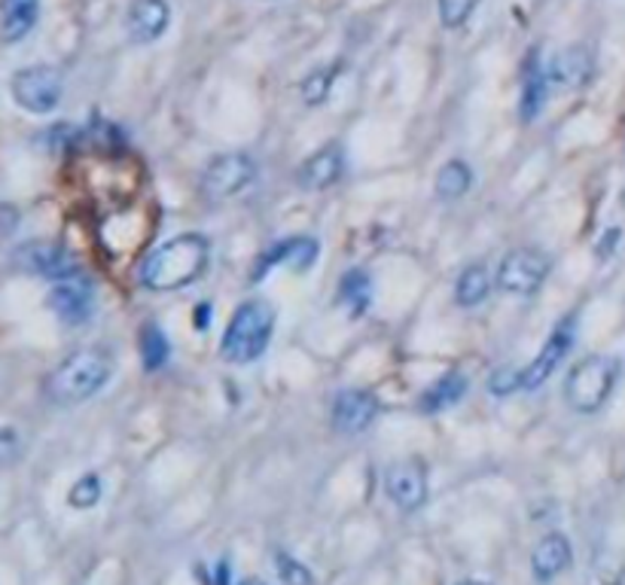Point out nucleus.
<instances>
[{"mask_svg":"<svg viewBox=\"0 0 625 585\" xmlns=\"http://www.w3.org/2000/svg\"><path fill=\"white\" fill-rule=\"evenodd\" d=\"M208 257H211V247L202 235H177L141 262L137 278L153 293H171L192 284L204 272Z\"/></svg>","mask_w":625,"mask_h":585,"instance_id":"nucleus-1","label":"nucleus"},{"mask_svg":"<svg viewBox=\"0 0 625 585\" xmlns=\"http://www.w3.org/2000/svg\"><path fill=\"white\" fill-rule=\"evenodd\" d=\"M113 363L104 351L98 348H86L62 360L55 372L46 379V396L55 406H77L86 403L110 382Z\"/></svg>","mask_w":625,"mask_h":585,"instance_id":"nucleus-2","label":"nucleus"},{"mask_svg":"<svg viewBox=\"0 0 625 585\" xmlns=\"http://www.w3.org/2000/svg\"><path fill=\"white\" fill-rule=\"evenodd\" d=\"M275 329V308L266 300H247L242 302L235 314H232L230 327L223 333V345L220 355L230 363H254L263 351L269 348Z\"/></svg>","mask_w":625,"mask_h":585,"instance_id":"nucleus-3","label":"nucleus"},{"mask_svg":"<svg viewBox=\"0 0 625 585\" xmlns=\"http://www.w3.org/2000/svg\"><path fill=\"white\" fill-rule=\"evenodd\" d=\"M620 375V363L613 357L592 355L580 360L565 379V400L580 415H595L613 394V384Z\"/></svg>","mask_w":625,"mask_h":585,"instance_id":"nucleus-4","label":"nucleus"},{"mask_svg":"<svg viewBox=\"0 0 625 585\" xmlns=\"http://www.w3.org/2000/svg\"><path fill=\"white\" fill-rule=\"evenodd\" d=\"M10 92H13L19 108L46 116L58 108L62 92H65V80H62V70L53 68V65H34V68L15 70L13 80H10Z\"/></svg>","mask_w":625,"mask_h":585,"instance_id":"nucleus-5","label":"nucleus"},{"mask_svg":"<svg viewBox=\"0 0 625 585\" xmlns=\"http://www.w3.org/2000/svg\"><path fill=\"white\" fill-rule=\"evenodd\" d=\"M549 257L537 247H516L501 259L498 269V286L503 293L513 296H534L544 286L546 274H549Z\"/></svg>","mask_w":625,"mask_h":585,"instance_id":"nucleus-6","label":"nucleus"},{"mask_svg":"<svg viewBox=\"0 0 625 585\" xmlns=\"http://www.w3.org/2000/svg\"><path fill=\"white\" fill-rule=\"evenodd\" d=\"M254 175H257V165L247 153H223L204 168L202 192L211 202H223L245 190Z\"/></svg>","mask_w":625,"mask_h":585,"instance_id":"nucleus-7","label":"nucleus"},{"mask_svg":"<svg viewBox=\"0 0 625 585\" xmlns=\"http://www.w3.org/2000/svg\"><path fill=\"white\" fill-rule=\"evenodd\" d=\"M384 494L403 513H418L427 500V470L422 461H400L384 473Z\"/></svg>","mask_w":625,"mask_h":585,"instance_id":"nucleus-8","label":"nucleus"},{"mask_svg":"<svg viewBox=\"0 0 625 585\" xmlns=\"http://www.w3.org/2000/svg\"><path fill=\"white\" fill-rule=\"evenodd\" d=\"M573 336H577V320H573V317H565V320L553 329V336L546 339L537 360H534L528 369H522L525 391H537V387L546 384V379L556 372L558 363H565V357H568V351H571L573 345Z\"/></svg>","mask_w":625,"mask_h":585,"instance_id":"nucleus-9","label":"nucleus"},{"mask_svg":"<svg viewBox=\"0 0 625 585\" xmlns=\"http://www.w3.org/2000/svg\"><path fill=\"white\" fill-rule=\"evenodd\" d=\"M379 415V400L372 391L348 387L333 400V427L342 436H360Z\"/></svg>","mask_w":625,"mask_h":585,"instance_id":"nucleus-10","label":"nucleus"},{"mask_svg":"<svg viewBox=\"0 0 625 585\" xmlns=\"http://www.w3.org/2000/svg\"><path fill=\"white\" fill-rule=\"evenodd\" d=\"M49 308L55 312V317L62 324H70V327H80L92 317V308H96V293L92 286L86 284L82 278H68V281H58L49 293Z\"/></svg>","mask_w":625,"mask_h":585,"instance_id":"nucleus-11","label":"nucleus"},{"mask_svg":"<svg viewBox=\"0 0 625 585\" xmlns=\"http://www.w3.org/2000/svg\"><path fill=\"white\" fill-rule=\"evenodd\" d=\"M19 262L25 266L27 272L49 278V281H68L77 278V262L70 257L68 250H62L58 245H46V241H34L19 250Z\"/></svg>","mask_w":625,"mask_h":585,"instance_id":"nucleus-12","label":"nucleus"},{"mask_svg":"<svg viewBox=\"0 0 625 585\" xmlns=\"http://www.w3.org/2000/svg\"><path fill=\"white\" fill-rule=\"evenodd\" d=\"M171 25V7L165 0H135L125 15L129 37L135 43H156Z\"/></svg>","mask_w":625,"mask_h":585,"instance_id":"nucleus-13","label":"nucleus"},{"mask_svg":"<svg viewBox=\"0 0 625 585\" xmlns=\"http://www.w3.org/2000/svg\"><path fill=\"white\" fill-rule=\"evenodd\" d=\"M342 171H345V153L339 144H326L300 165L297 180L302 190H330L342 178Z\"/></svg>","mask_w":625,"mask_h":585,"instance_id":"nucleus-14","label":"nucleus"},{"mask_svg":"<svg viewBox=\"0 0 625 585\" xmlns=\"http://www.w3.org/2000/svg\"><path fill=\"white\" fill-rule=\"evenodd\" d=\"M571 561L573 549L568 543V537L565 533H546L544 540L534 545V552H531V573H534L537 583L546 585L568 571Z\"/></svg>","mask_w":625,"mask_h":585,"instance_id":"nucleus-15","label":"nucleus"},{"mask_svg":"<svg viewBox=\"0 0 625 585\" xmlns=\"http://www.w3.org/2000/svg\"><path fill=\"white\" fill-rule=\"evenodd\" d=\"M317 254H321V245H317L314 238H287V241H278L266 257L259 259L254 278H263L272 266H290V269H297V272H305L314 259H317Z\"/></svg>","mask_w":625,"mask_h":585,"instance_id":"nucleus-16","label":"nucleus"},{"mask_svg":"<svg viewBox=\"0 0 625 585\" xmlns=\"http://www.w3.org/2000/svg\"><path fill=\"white\" fill-rule=\"evenodd\" d=\"M41 0H0V41L19 43L37 25Z\"/></svg>","mask_w":625,"mask_h":585,"instance_id":"nucleus-17","label":"nucleus"},{"mask_svg":"<svg viewBox=\"0 0 625 585\" xmlns=\"http://www.w3.org/2000/svg\"><path fill=\"white\" fill-rule=\"evenodd\" d=\"M589 74H592V55H589L585 46H568V49H561V53L549 61V68H546L549 82L565 86V89L583 86V82L589 80Z\"/></svg>","mask_w":625,"mask_h":585,"instance_id":"nucleus-18","label":"nucleus"},{"mask_svg":"<svg viewBox=\"0 0 625 585\" xmlns=\"http://www.w3.org/2000/svg\"><path fill=\"white\" fill-rule=\"evenodd\" d=\"M546 82H549V77L540 68V58L534 55L528 68H525V77H522V108H518V113H522L525 123H534L540 116V110L546 104Z\"/></svg>","mask_w":625,"mask_h":585,"instance_id":"nucleus-19","label":"nucleus"},{"mask_svg":"<svg viewBox=\"0 0 625 585\" xmlns=\"http://www.w3.org/2000/svg\"><path fill=\"white\" fill-rule=\"evenodd\" d=\"M464 394H467V379H464L461 372H446L439 382H434L424 391L422 400H418V408L427 412V415H434V412L455 406Z\"/></svg>","mask_w":625,"mask_h":585,"instance_id":"nucleus-20","label":"nucleus"},{"mask_svg":"<svg viewBox=\"0 0 625 585\" xmlns=\"http://www.w3.org/2000/svg\"><path fill=\"white\" fill-rule=\"evenodd\" d=\"M489 290H491L489 266L473 262V266L464 269L461 278H458V284H455V302H458L461 308H476V305L486 302Z\"/></svg>","mask_w":625,"mask_h":585,"instance_id":"nucleus-21","label":"nucleus"},{"mask_svg":"<svg viewBox=\"0 0 625 585\" xmlns=\"http://www.w3.org/2000/svg\"><path fill=\"white\" fill-rule=\"evenodd\" d=\"M470 183H473V171H470V165L461 162V159H451V162H446L443 168H439L434 190L443 202H451V199H461V195H467Z\"/></svg>","mask_w":625,"mask_h":585,"instance_id":"nucleus-22","label":"nucleus"},{"mask_svg":"<svg viewBox=\"0 0 625 585\" xmlns=\"http://www.w3.org/2000/svg\"><path fill=\"white\" fill-rule=\"evenodd\" d=\"M168 355H171V345L165 339L163 329L156 324L144 327V333H141V360H144V367L156 372V369H163L168 363Z\"/></svg>","mask_w":625,"mask_h":585,"instance_id":"nucleus-23","label":"nucleus"},{"mask_svg":"<svg viewBox=\"0 0 625 585\" xmlns=\"http://www.w3.org/2000/svg\"><path fill=\"white\" fill-rule=\"evenodd\" d=\"M369 290H372V284H369V278L360 269L357 272H348L345 278H342V286H339V300L351 308L354 314H360L364 308L369 305Z\"/></svg>","mask_w":625,"mask_h":585,"instance_id":"nucleus-24","label":"nucleus"},{"mask_svg":"<svg viewBox=\"0 0 625 585\" xmlns=\"http://www.w3.org/2000/svg\"><path fill=\"white\" fill-rule=\"evenodd\" d=\"M275 567H278V580L284 585H314L312 571L302 561L293 559V555H287V552H278Z\"/></svg>","mask_w":625,"mask_h":585,"instance_id":"nucleus-25","label":"nucleus"},{"mask_svg":"<svg viewBox=\"0 0 625 585\" xmlns=\"http://www.w3.org/2000/svg\"><path fill=\"white\" fill-rule=\"evenodd\" d=\"M70 506H77V509H92V506L101 500V479L96 473H89V476H82L74 488H70Z\"/></svg>","mask_w":625,"mask_h":585,"instance_id":"nucleus-26","label":"nucleus"},{"mask_svg":"<svg viewBox=\"0 0 625 585\" xmlns=\"http://www.w3.org/2000/svg\"><path fill=\"white\" fill-rule=\"evenodd\" d=\"M491 394L494 396H510L516 394V391H525V379H522V369H510V367H501L494 375H491Z\"/></svg>","mask_w":625,"mask_h":585,"instance_id":"nucleus-27","label":"nucleus"},{"mask_svg":"<svg viewBox=\"0 0 625 585\" xmlns=\"http://www.w3.org/2000/svg\"><path fill=\"white\" fill-rule=\"evenodd\" d=\"M476 0H439V19L446 27H461L470 13H473Z\"/></svg>","mask_w":625,"mask_h":585,"instance_id":"nucleus-28","label":"nucleus"},{"mask_svg":"<svg viewBox=\"0 0 625 585\" xmlns=\"http://www.w3.org/2000/svg\"><path fill=\"white\" fill-rule=\"evenodd\" d=\"M330 82H333V74L330 70H317L312 74L309 80L302 82V98H305V104H321L330 92Z\"/></svg>","mask_w":625,"mask_h":585,"instance_id":"nucleus-29","label":"nucleus"},{"mask_svg":"<svg viewBox=\"0 0 625 585\" xmlns=\"http://www.w3.org/2000/svg\"><path fill=\"white\" fill-rule=\"evenodd\" d=\"M19 451V439L13 430H0V463H10Z\"/></svg>","mask_w":625,"mask_h":585,"instance_id":"nucleus-30","label":"nucleus"},{"mask_svg":"<svg viewBox=\"0 0 625 585\" xmlns=\"http://www.w3.org/2000/svg\"><path fill=\"white\" fill-rule=\"evenodd\" d=\"M458 585H491V583H486V580H464V583Z\"/></svg>","mask_w":625,"mask_h":585,"instance_id":"nucleus-31","label":"nucleus"},{"mask_svg":"<svg viewBox=\"0 0 625 585\" xmlns=\"http://www.w3.org/2000/svg\"><path fill=\"white\" fill-rule=\"evenodd\" d=\"M238 585H263V583H259V580H242Z\"/></svg>","mask_w":625,"mask_h":585,"instance_id":"nucleus-32","label":"nucleus"}]
</instances>
